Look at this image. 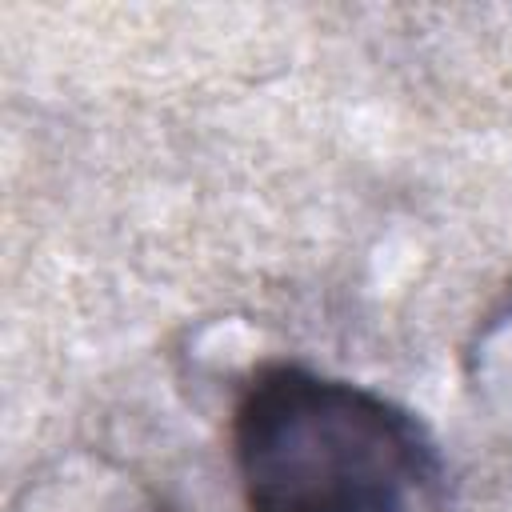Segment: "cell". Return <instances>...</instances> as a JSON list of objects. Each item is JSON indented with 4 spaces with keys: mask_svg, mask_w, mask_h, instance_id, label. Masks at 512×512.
I'll list each match as a JSON object with an SVG mask.
<instances>
[{
    "mask_svg": "<svg viewBox=\"0 0 512 512\" xmlns=\"http://www.w3.org/2000/svg\"><path fill=\"white\" fill-rule=\"evenodd\" d=\"M248 512H448L436 444L388 396L264 364L232 416Z\"/></svg>",
    "mask_w": 512,
    "mask_h": 512,
    "instance_id": "1",
    "label": "cell"
}]
</instances>
